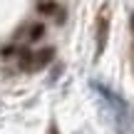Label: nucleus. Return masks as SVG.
I'll return each instance as SVG.
<instances>
[{
	"label": "nucleus",
	"instance_id": "39448f33",
	"mask_svg": "<svg viewBox=\"0 0 134 134\" xmlns=\"http://www.w3.org/2000/svg\"><path fill=\"white\" fill-rule=\"evenodd\" d=\"M42 35H45V25H32V27H30V40H40V37H42Z\"/></svg>",
	"mask_w": 134,
	"mask_h": 134
},
{
	"label": "nucleus",
	"instance_id": "20e7f679",
	"mask_svg": "<svg viewBox=\"0 0 134 134\" xmlns=\"http://www.w3.org/2000/svg\"><path fill=\"white\" fill-rule=\"evenodd\" d=\"M37 8H40V13H45V15H52L55 10H57V5H55L52 0H45V3H40Z\"/></svg>",
	"mask_w": 134,
	"mask_h": 134
},
{
	"label": "nucleus",
	"instance_id": "f257e3e1",
	"mask_svg": "<svg viewBox=\"0 0 134 134\" xmlns=\"http://www.w3.org/2000/svg\"><path fill=\"white\" fill-rule=\"evenodd\" d=\"M97 27H99V42H97V55H102V50H104V45H107V30H109V10H107V8H102L99 20H97Z\"/></svg>",
	"mask_w": 134,
	"mask_h": 134
},
{
	"label": "nucleus",
	"instance_id": "7ed1b4c3",
	"mask_svg": "<svg viewBox=\"0 0 134 134\" xmlns=\"http://www.w3.org/2000/svg\"><path fill=\"white\" fill-rule=\"evenodd\" d=\"M18 57H20V67H23V70H32L35 57H32L30 50H18Z\"/></svg>",
	"mask_w": 134,
	"mask_h": 134
},
{
	"label": "nucleus",
	"instance_id": "f03ea898",
	"mask_svg": "<svg viewBox=\"0 0 134 134\" xmlns=\"http://www.w3.org/2000/svg\"><path fill=\"white\" fill-rule=\"evenodd\" d=\"M52 57H55V50H52V47H45V50H40V55H35L32 70H40V67H45V65H47Z\"/></svg>",
	"mask_w": 134,
	"mask_h": 134
},
{
	"label": "nucleus",
	"instance_id": "423d86ee",
	"mask_svg": "<svg viewBox=\"0 0 134 134\" xmlns=\"http://www.w3.org/2000/svg\"><path fill=\"white\" fill-rule=\"evenodd\" d=\"M132 27H134V18H132Z\"/></svg>",
	"mask_w": 134,
	"mask_h": 134
}]
</instances>
